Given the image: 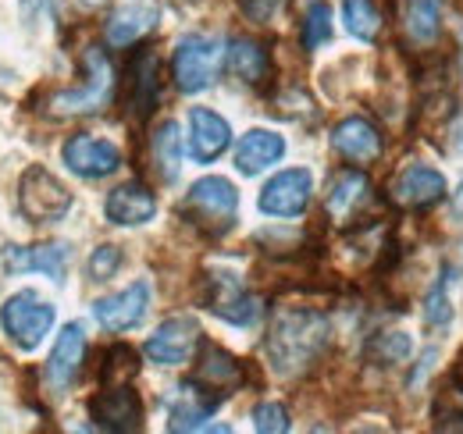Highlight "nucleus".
<instances>
[{"mask_svg":"<svg viewBox=\"0 0 463 434\" xmlns=\"http://www.w3.org/2000/svg\"><path fill=\"white\" fill-rule=\"evenodd\" d=\"M146 310H150V285L146 281H132L128 288H121L115 296H104V299L93 303L97 325L104 327V331H115V335L143 325Z\"/></svg>","mask_w":463,"mask_h":434,"instance_id":"2eb2a0df","label":"nucleus"},{"mask_svg":"<svg viewBox=\"0 0 463 434\" xmlns=\"http://www.w3.org/2000/svg\"><path fill=\"white\" fill-rule=\"evenodd\" d=\"M200 303L214 317H222L232 327H253L260 321V314H264L260 296H253L246 288V281L235 271H225V268L203 274V281H200Z\"/></svg>","mask_w":463,"mask_h":434,"instance_id":"20e7f679","label":"nucleus"},{"mask_svg":"<svg viewBox=\"0 0 463 434\" xmlns=\"http://www.w3.org/2000/svg\"><path fill=\"white\" fill-rule=\"evenodd\" d=\"M310 193H314V178L307 167H289V171H279L275 178H268V185L260 189V214L268 217H299L310 203Z\"/></svg>","mask_w":463,"mask_h":434,"instance_id":"f8f14e48","label":"nucleus"},{"mask_svg":"<svg viewBox=\"0 0 463 434\" xmlns=\"http://www.w3.org/2000/svg\"><path fill=\"white\" fill-rule=\"evenodd\" d=\"M154 214H157V200L139 182L118 185V189L108 193V200H104V217L111 224H121V228H139V224L154 221Z\"/></svg>","mask_w":463,"mask_h":434,"instance_id":"412c9836","label":"nucleus"},{"mask_svg":"<svg viewBox=\"0 0 463 434\" xmlns=\"http://www.w3.org/2000/svg\"><path fill=\"white\" fill-rule=\"evenodd\" d=\"M332 349V321L325 310L314 307H279L268 338H264V356L279 378H303L310 374Z\"/></svg>","mask_w":463,"mask_h":434,"instance_id":"f257e3e1","label":"nucleus"},{"mask_svg":"<svg viewBox=\"0 0 463 434\" xmlns=\"http://www.w3.org/2000/svg\"><path fill=\"white\" fill-rule=\"evenodd\" d=\"M115 64L104 47L90 43L82 51V82L71 90H61L47 100V110L54 118H79V114H97L115 100Z\"/></svg>","mask_w":463,"mask_h":434,"instance_id":"f03ea898","label":"nucleus"},{"mask_svg":"<svg viewBox=\"0 0 463 434\" xmlns=\"http://www.w3.org/2000/svg\"><path fill=\"white\" fill-rule=\"evenodd\" d=\"M200 342H203V335H200V325L193 317H168L146 338L143 353L157 367H182V363H189L196 356Z\"/></svg>","mask_w":463,"mask_h":434,"instance_id":"9d476101","label":"nucleus"},{"mask_svg":"<svg viewBox=\"0 0 463 434\" xmlns=\"http://www.w3.org/2000/svg\"><path fill=\"white\" fill-rule=\"evenodd\" d=\"M90 417L97 428L111 434H132L143 431V399L139 392L121 381V384H104L93 399H90Z\"/></svg>","mask_w":463,"mask_h":434,"instance_id":"1a4fd4ad","label":"nucleus"},{"mask_svg":"<svg viewBox=\"0 0 463 434\" xmlns=\"http://www.w3.org/2000/svg\"><path fill=\"white\" fill-rule=\"evenodd\" d=\"M392 200L406 211H428L439 200H446V175L431 164H403L389 185Z\"/></svg>","mask_w":463,"mask_h":434,"instance_id":"ddd939ff","label":"nucleus"},{"mask_svg":"<svg viewBox=\"0 0 463 434\" xmlns=\"http://www.w3.org/2000/svg\"><path fill=\"white\" fill-rule=\"evenodd\" d=\"M225 61H229V71L246 82V86H264L268 75H271V57L264 51V43L250 40V36H235L229 40V51H225Z\"/></svg>","mask_w":463,"mask_h":434,"instance_id":"393cba45","label":"nucleus"},{"mask_svg":"<svg viewBox=\"0 0 463 434\" xmlns=\"http://www.w3.org/2000/svg\"><path fill=\"white\" fill-rule=\"evenodd\" d=\"M232 143L229 121L211 108L189 110V157L196 164H214Z\"/></svg>","mask_w":463,"mask_h":434,"instance_id":"aec40b11","label":"nucleus"},{"mask_svg":"<svg viewBox=\"0 0 463 434\" xmlns=\"http://www.w3.org/2000/svg\"><path fill=\"white\" fill-rule=\"evenodd\" d=\"M161 22V11L154 4H125L118 7L108 22V43L111 47H132L139 43L146 33H154Z\"/></svg>","mask_w":463,"mask_h":434,"instance_id":"b1692460","label":"nucleus"},{"mask_svg":"<svg viewBox=\"0 0 463 434\" xmlns=\"http://www.w3.org/2000/svg\"><path fill=\"white\" fill-rule=\"evenodd\" d=\"M374 207V189L371 178L360 167H339L328 178L325 189V214L332 217V224L349 228V224H364V214Z\"/></svg>","mask_w":463,"mask_h":434,"instance_id":"6e6552de","label":"nucleus"},{"mask_svg":"<svg viewBox=\"0 0 463 434\" xmlns=\"http://www.w3.org/2000/svg\"><path fill=\"white\" fill-rule=\"evenodd\" d=\"M178 214L185 217L193 228H200L203 235L218 239V235L232 231V224L239 217V193H235V185H232L229 178L207 175V178L189 185Z\"/></svg>","mask_w":463,"mask_h":434,"instance_id":"7ed1b4c3","label":"nucleus"},{"mask_svg":"<svg viewBox=\"0 0 463 434\" xmlns=\"http://www.w3.org/2000/svg\"><path fill=\"white\" fill-rule=\"evenodd\" d=\"M235 4H239V11H242L246 22H253V25H271V22L286 11L289 0H235Z\"/></svg>","mask_w":463,"mask_h":434,"instance_id":"f704fd0d","label":"nucleus"},{"mask_svg":"<svg viewBox=\"0 0 463 434\" xmlns=\"http://www.w3.org/2000/svg\"><path fill=\"white\" fill-rule=\"evenodd\" d=\"M449 285H453V274L442 271L439 281L431 285L428 299H424L420 317H424V327H428V331H446V327L453 325V292H449Z\"/></svg>","mask_w":463,"mask_h":434,"instance_id":"c85d7f7f","label":"nucleus"},{"mask_svg":"<svg viewBox=\"0 0 463 434\" xmlns=\"http://www.w3.org/2000/svg\"><path fill=\"white\" fill-rule=\"evenodd\" d=\"M303 51H317L332 40V7L325 0H310L307 11H303Z\"/></svg>","mask_w":463,"mask_h":434,"instance_id":"2f4dec72","label":"nucleus"},{"mask_svg":"<svg viewBox=\"0 0 463 434\" xmlns=\"http://www.w3.org/2000/svg\"><path fill=\"white\" fill-rule=\"evenodd\" d=\"M222 43L214 36H203V33H189L175 43L172 54V79L182 93H203L218 71H222Z\"/></svg>","mask_w":463,"mask_h":434,"instance_id":"423d86ee","label":"nucleus"},{"mask_svg":"<svg viewBox=\"0 0 463 434\" xmlns=\"http://www.w3.org/2000/svg\"><path fill=\"white\" fill-rule=\"evenodd\" d=\"M403 29L410 43L431 47L442 33V0H403Z\"/></svg>","mask_w":463,"mask_h":434,"instance_id":"a878e982","label":"nucleus"},{"mask_svg":"<svg viewBox=\"0 0 463 434\" xmlns=\"http://www.w3.org/2000/svg\"><path fill=\"white\" fill-rule=\"evenodd\" d=\"M453 214L463 221V182L457 185V193H453Z\"/></svg>","mask_w":463,"mask_h":434,"instance_id":"4c0bfd02","label":"nucleus"},{"mask_svg":"<svg viewBox=\"0 0 463 434\" xmlns=\"http://www.w3.org/2000/svg\"><path fill=\"white\" fill-rule=\"evenodd\" d=\"M150 154H154V171L165 185H172L182 171V136H178V125L165 121L157 132H154V143H150Z\"/></svg>","mask_w":463,"mask_h":434,"instance_id":"bb28decb","label":"nucleus"},{"mask_svg":"<svg viewBox=\"0 0 463 434\" xmlns=\"http://www.w3.org/2000/svg\"><path fill=\"white\" fill-rule=\"evenodd\" d=\"M18 11H22V22L25 25H36L40 22V11H43V0H18Z\"/></svg>","mask_w":463,"mask_h":434,"instance_id":"c9c22d12","label":"nucleus"},{"mask_svg":"<svg viewBox=\"0 0 463 434\" xmlns=\"http://www.w3.org/2000/svg\"><path fill=\"white\" fill-rule=\"evenodd\" d=\"M82 360H86V331H82V325H68L58 335L54 353H51V360H47V367H43V378L54 388V395L68 392V388L79 381Z\"/></svg>","mask_w":463,"mask_h":434,"instance_id":"6ab92c4d","label":"nucleus"},{"mask_svg":"<svg viewBox=\"0 0 463 434\" xmlns=\"http://www.w3.org/2000/svg\"><path fill=\"white\" fill-rule=\"evenodd\" d=\"M61 157L68 164V171H75L79 178H108L121 167V150L111 139H97L90 132L71 136L61 146Z\"/></svg>","mask_w":463,"mask_h":434,"instance_id":"4468645a","label":"nucleus"},{"mask_svg":"<svg viewBox=\"0 0 463 434\" xmlns=\"http://www.w3.org/2000/svg\"><path fill=\"white\" fill-rule=\"evenodd\" d=\"M139 374V353L125 342L111 345L100 360V384H121V381H132Z\"/></svg>","mask_w":463,"mask_h":434,"instance_id":"7c9ffc66","label":"nucleus"},{"mask_svg":"<svg viewBox=\"0 0 463 434\" xmlns=\"http://www.w3.org/2000/svg\"><path fill=\"white\" fill-rule=\"evenodd\" d=\"M413 353V342L403 331H382V335H371L367 345H364V356L367 363H378V367H400L410 360Z\"/></svg>","mask_w":463,"mask_h":434,"instance_id":"cd10ccee","label":"nucleus"},{"mask_svg":"<svg viewBox=\"0 0 463 434\" xmlns=\"http://www.w3.org/2000/svg\"><path fill=\"white\" fill-rule=\"evenodd\" d=\"M253 428L260 434H286L289 431V410L282 402H260V406H253Z\"/></svg>","mask_w":463,"mask_h":434,"instance_id":"473e14b6","label":"nucleus"},{"mask_svg":"<svg viewBox=\"0 0 463 434\" xmlns=\"http://www.w3.org/2000/svg\"><path fill=\"white\" fill-rule=\"evenodd\" d=\"M68 260H71V250L64 242H40V246H4L0 253V264L11 274H25V271H40L47 274L54 285L64 281L68 274Z\"/></svg>","mask_w":463,"mask_h":434,"instance_id":"f3484780","label":"nucleus"},{"mask_svg":"<svg viewBox=\"0 0 463 434\" xmlns=\"http://www.w3.org/2000/svg\"><path fill=\"white\" fill-rule=\"evenodd\" d=\"M196 381H203L207 388L229 395L242 384V360H235L214 342H200V360H196Z\"/></svg>","mask_w":463,"mask_h":434,"instance_id":"5701e85b","label":"nucleus"},{"mask_svg":"<svg viewBox=\"0 0 463 434\" xmlns=\"http://www.w3.org/2000/svg\"><path fill=\"white\" fill-rule=\"evenodd\" d=\"M449 381H453V388L463 395V356L457 360V367H453V374H449Z\"/></svg>","mask_w":463,"mask_h":434,"instance_id":"e433bc0d","label":"nucleus"},{"mask_svg":"<svg viewBox=\"0 0 463 434\" xmlns=\"http://www.w3.org/2000/svg\"><path fill=\"white\" fill-rule=\"evenodd\" d=\"M161 100V61L150 47H139L128 61V82H125V110L132 121H146Z\"/></svg>","mask_w":463,"mask_h":434,"instance_id":"9b49d317","label":"nucleus"},{"mask_svg":"<svg viewBox=\"0 0 463 434\" xmlns=\"http://www.w3.org/2000/svg\"><path fill=\"white\" fill-rule=\"evenodd\" d=\"M343 22H346L349 36H356L364 43H374L378 33H382V14H378L374 0H346L343 4Z\"/></svg>","mask_w":463,"mask_h":434,"instance_id":"c756f323","label":"nucleus"},{"mask_svg":"<svg viewBox=\"0 0 463 434\" xmlns=\"http://www.w3.org/2000/svg\"><path fill=\"white\" fill-rule=\"evenodd\" d=\"M79 4H82V7H100L104 0H79Z\"/></svg>","mask_w":463,"mask_h":434,"instance_id":"58836bf2","label":"nucleus"},{"mask_svg":"<svg viewBox=\"0 0 463 434\" xmlns=\"http://www.w3.org/2000/svg\"><path fill=\"white\" fill-rule=\"evenodd\" d=\"M71 193L54 171L43 164H29L18 182V211L29 224H58L71 211Z\"/></svg>","mask_w":463,"mask_h":434,"instance_id":"39448f33","label":"nucleus"},{"mask_svg":"<svg viewBox=\"0 0 463 434\" xmlns=\"http://www.w3.org/2000/svg\"><path fill=\"white\" fill-rule=\"evenodd\" d=\"M222 392H214V388H207L203 381L189 378L185 384H178L172 395V420H168V431H203L207 424L203 420H211V413L222 406Z\"/></svg>","mask_w":463,"mask_h":434,"instance_id":"dca6fc26","label":"nucleus"},{"mask_svg":"<svg viewBox=\"0 0 463 434\" xmlns=\"http://www.w3.org/2000/svg\"><path fill=\"white\" fill-rule=\"evenodd\" d=\"M332 150H335L343 161L356 164V167L374 164L382 157V132H378V125H374L371 118L353 114V118H343V121L332 128Z\"/></svg>","mask_w":463,"mask_h":434,"instance_id":"a211bd4d","label":"nucleus"},{"mask_svg":"<svg viewBox=\"0 0 463 434\" xmlns=\"http://www.w3.org/2000/svg\"><path fill=\"white\" fill-rule=\"evenodd\" d=\"M0 325H4V335L18 345V349H36L51 327H54V307L47 299H40V292L33 288H22L14 292L11 299H4L0 307Z\"/></svg>","mask_w":463,"mask_h":434,"instance_id":"0eeeda50","label":"nucleus"},{"mask_svg":"<svg viewBox=\"0 0 463 434\" xmlns=\"http://www.w3.org/2000/svg\"><path fill=\"white\" fill-rule=\"evenodd\" d=\"M282 157H286V139L279 132H268V128H250L239 139V146H235V167L246 178L268 171L271 164H279Z\"/></svg>","mask_w":463,"mask_h":434,"instance_id":"4be33fe9","label":"nucleus"},{"mask_svg":"<svg viewBox=\"0 0 463 434\" xmlns=\"http://www.w3.org/2000/svg\"><path fill=\"white\" fill-rule=\"evenodd\" d=\"M118 268H121V250L111 246V242L97 246L93 257H90V264H86V271H90L93 281H108V278H115Z\"/></svg>","mask_w":463,"mask_h":434,"instance_id":"72a5a7b5","label":"nucleus"}]
</instances>
